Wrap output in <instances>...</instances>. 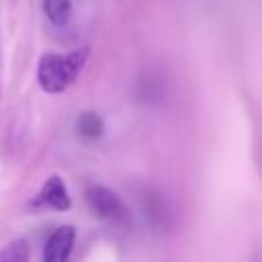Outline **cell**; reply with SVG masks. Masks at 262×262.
<instances>
[{
  "label": "cell",
  "mask_w": 262,
  "mask_h": 262,
  "mask_svg": "<svg viewBox=\"0 0 262 262\" xmlns=\"http://www.w3.org/2000/svg\"><path fill=\"white\" fill-rule=\"evenodd\" d=\"M27 258H29V250L25 239H14L0 250V260L4 262H23Z\"/></svg>",
  "instance_id": "cell-6"
},
{
  "label": "cell",
  "mask_w": 262,
  "mask_h": 262,
  "mask_svg": "<svg viewBox=\"0 0 262 262\" xmlns=\"http://www.w3.org/2000/svg\"><path fill=\"white\" fill-rule=\"evenodd\" d=\"M86 201L92 209V213L96 217H100L102 221L115 223V225H123L129 221V211L125 207V203L108 188L104 186H88L86 190Z\"/></svg>",
  "instance_id": "cell-2"
},
{
  "label": "cell",
  "mask_w": 262,
  "mask_h": 262,
  "mask_svg": "<svg viewBox=\"0 0 262 262\" xmlns=\"http://www.w3.org/2000/svg\"><path fill=\"white\" fill-rule=\"evenodd\" d=\"M72 10H74L72 0H43V12H45V16L53 25H57V27H61V25H66L70 20Z\"/></svg>",
  "instance_id": "cell-5"
},
{
  "label": "cell",
  "mask_w": 262,
  "mask_h": 262,
  "mask_svg": "<svg viewBox=\"0 0 262 262\" xmlns=\"http://www.w3.org/2000/svg\"><path fill=\"white\" fill-rule=\"evenodd\" d=\"M35 205L37 207H49V209H55V211L70 209L72 201H70V192H68L66 184H63V180L59 176H55V174L49 176L43 182V186H41V190H39V194L35 199Z\"/></svg>",
  "instance_id": "cell-4"
},
{
  "label": "cell",
  "mask_w": 262,
  "mask_h": 262,
  "mask_svg": "<svg viewBox=\"0 0 262 262\" xmlns=\"http://www.w3.org/2000/svg\"><path fill=\"white\" fill-rule=\"evenodd\" d=\"M78 129L82 135L86 137H98L102 133V121L98 119V115L94 113H84L80 119H78Z\"/></svg>",
  "instance_id": "cell-7"
},
{
  "label": "cell",
  "mask_w": 262,
  "mask_h": 262,
  "mask_svg": "<svg viewBox=\"0 0 262 262\" xmlns=\"http://www.w3.org/2000/svg\"><path fill=\"white\" fill-rule=\"evenodd\" d=\"M76 242V229L72 225H59L43 248V260L45 262H63L70 258Z\"/></svg>",
  "instance_id": "cell-3"
},
{
  "label": "cell",
  "mask_w": 262,
  "mask_h": 262,
  "mask_svg": "<svg viewBox=\"0 0 262 262\" xmlns=\"http://www.w3.org/2000/svg\"><path fill=\"white\" fill-rule=\"evenodd\" d=\"M88 57H90L88 47H78L63 55L61 53H45L39 59V68H37L39 86L49 94L63 92L84 70Z\"/></svg>",
  "instance_id": "cell-1"
}]
</instances>
